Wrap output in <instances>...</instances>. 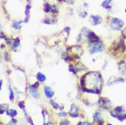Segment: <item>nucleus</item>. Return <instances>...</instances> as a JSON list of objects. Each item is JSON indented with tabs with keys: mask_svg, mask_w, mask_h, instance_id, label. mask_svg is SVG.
Segmentation results:
<instances>
[{
	"mask_svg": "<svg viewBox=\"0 0 126 125\" xmlns=\"http://www.w3.org/2000/svg\"><path fill=\"white\" fill-rule=\"evenodd\" d=\"M16 120L13 119L12 121H11V122H10L7 125H16Z\"/></svg>",
	"mask_w": 126,
	"mask_h": 125,
	"instance_id": "obj_31",
	"label": "nucleus"
},
{
	"mask_svg": "<svg viewBox=\"0 0 126 125\" xmlns=\"http://www.w3.org/2000/svg\"><path fill=\"white\" fill-rule=\"evenodd\" d=\"M93 120L95 122H97L99 125H103V118L100 112H95L93 114Z\"/></svg>",
	"mask_w": 126,
	"mask_h": 125,
	"instance_id": "obj_12",
	"label": "nucleus"
},
{
	"mask_svg": "<svg viewBox=\"0 0 126 125\" xmlns=\"http://www.w3.org/2000/svg\"><path fill=\"white\" fill-rule=\"evenodd\" d=\"M18 107L20 109H25V102L24 101H19L18 102Z\"/></svg>",
	"mask_w": 126,
	"mask_h": 125,
	"instance_id": "obj_27",
	"label": "nucleus"
},
{
	"mask_svg": "<svg viewBox=\"0 0 126 125\" xmlns=\"http://www.w3.org/2000/svg\"><path fill=\"white\" fill-rule=\"evenodd\" d=\"M78 125H92V123H90V122H79Z\"/></svg>",
	"mask_w": 126,
	"mask_h": 125,
	"instance_id": "obj_32",
	"label": "nucleus"
},
{
	"mask_svg": "<svg viewBox=\"0 0 126 125\" xmlns=\"http://www.w3.org/2000/svg\"><path fill=\"white\" fill-rule=\"evenodd\" d=\"M98 104L100 105V107L103 108V109H110L111 108L110 101L107 99H105V98H100V100H98Z\"/></svg>",
	"mask_w": 126,
	"mask_h": 125,
	"instance_id": "obj_7",
	"label": "nucleus"
},
{
	"mask_svg": "<svg viewBox=\"0 0 126 125\" xmlns=\"http://www.w3.org/2000/svg\"><path fill=\"white\" fill-rule=\"evenodd\" d=\"M8 90H9V99L11 101H13L14 100V91H13L12 88L10 87V86L8 87Z\"/></svg>",
	"mask_w": 126,
	"mask_h": 125,
	"instance_id": "obj_24",
	"label": "nucleus"
},
{
	"mask_svg": "<svg viewBox=\"0 0 126 125\" xmlns=\"http://www.w3.org/2000/svg\"><path fill=\"white\" fill-rule=\"evenodd\" d=\"M123 78H116V77H112V78H110V80L108 81L107 85L108 86H110L111 84H114V83H119V82H123Z\"/></svg>",
	"mask_w": 126,
	"mask_h": 125,
	"instance_id": "obj_16",
	"label": "nucleus"
},
{
	"mask_svg": "<svg viewBox=\"0 0 126 125\" xmlns=\"http://www.w3.org/2000/svg\"><path fill=\"white\" fill-rule=\"evenodd\" d=\"M118 119L120 120L121 122H123V121H124V120L126 119V113H124V114H121V115L118 116Z\"/></svg>",
	"mask_w": 126,
	"mask_h": 125,
	"instance_id": "obj_25",
	"label": "nucleus"
},
{
	"mask_svg": "<svg viewBox=\"0 0 126 125\" xmlns=\"http://www.w3.org/2000/svg\"><path fill=\"white\" fill-rule=\"evenodd\" d=\"M21 1H23V0H21Z\"/></svg>",
	"mask_w": 126,
	"mask_h": 125,
	"instance_id": "obj_37",
	"label": "nucleus"
},
{
	"mask_svg": "<svg viewBox=\"0 0 126 125\" xmlns=\"http://www.w3.org/2000/svg\"><path fill=\"white\" fill-rule=\"evenodd\" d=\"M30 10H31V4L28 3L25 7V19L23 20L24 23H28L30 18Z\"/></svg>",
	"mask_w": 126,
	"mask_h": 125,
	"instance_id": "obj_11",
	"label": "nucleus"
},
{
	"mask_svg": "<svg viewBox=\"0 0 126 125\" xmlns=\"http://www.w3.org/2000/svg\"><path fill=\"white\" fill-rule=\"evenodd\" d=\"M43 23H44V24H47V25H54V24L56 23V19L54 18V16H47V17L43 20Z\"/></svg>",
	"mask_w": 126,
	"mask_h": 125,
	"instance_id": "obj_13",
	"label": "nucleus"
},
{
	"mask_svg": "<svg viewBox=\"0 0 126 125\" xmlns=\"http://www.w3.org/2000/svg\"><path fill=\"white\" fill-rule=\"evenodd\" d=\"M28 90H29V94L31 95L32 97L35 98V99H38L39 97V92H38V88H36L34 85H29V88H28Z\"/></svg>",
	"mask_w": 126,
	"mask_h": 125,
	"instance_id": "obj_9",
	"label": "nucleus"
},
{
	"mask_svg": "<svg viewBox=\"0 0 126 125\" xmlns=\"http://www.w3.org/2000/svg\"><path fill=\"white\" fill-rule=\"evenodd\" d=\"M89 51L90 54H95L102 52L105 49V44L101 40V39H97V40H92L89 42Z\"/></svg>",
	"mask_w": 126,
	"mask_h": 125,
	"instance_id": "obj_2",
	"label": "nucleus"
},
{
	"mask_svg": "<svg viewBox=\"0 0 126 125\" xmlns=\"http://www.w3.org/2000/svg\"><path fill=\"white\" fill-rule=\"evenodd\" d=\"M2 84H3V80L1 79V80H0V88H2Z\"/></svg>",
	"mask_w": 126,
	"mask_h": 125,
	"instance_id": "obj_34",
	"label": "nucleus"
},
{
	"mask_svg": "<svg viewBox=\"0 0 126 125\" xmlns=\"http://www.w3.org/2000/svg\"><path fill=\"white\" fill-rule=\"evenodd\" d=\"M24 23V21H17V20H15V21L12 22V28L15 29V30H20L21 28H22V24Z\"/></svg>",
	"mask_w": 126,
	"mask_h": 125,
	"instance_id": "obj_14",
	"label": "nucleus"
},
{
	"mask_svg": "<svg viewBox=\"0 0 126 125\" xmlns=\"http://www.w3.org/2000/svg\"><path fill=\"white\" fill-rule=\"evenodd\" d=\"M79 108L76 104H71L70 106V109H69V115L71 117V118H77L79 116Z\"/></svg>",
	"mask_w": 126,
	"mask_h": 125,
	"instance_id": "obj_8",
	"label": "nucleus"
},
{
	"mask_svg": "<svg viewBox=\"0 0 126 125\" xmlns=\"http://www.w3.org/2000/svg\"><path fill=\"white\" fill-rule=\"evenodd\" d=\"M50 104L52 105V107H53L55 109H60V110H61V109H62V107H60V105H59L56 101H54V100H50Z\"/></svg>",
	"mask_w": 126,
	"mask_h": 125,
	"instance_id": "obj_22",
	"label": "nucleus"
},
{
	"mask_svg": "<svg viewBox=\"0 0 126 125\" xmlns=\"http://www.w3.org/2000/svg\"><path fill=\"white\" fill-rule=\"evenodd\" d=\"M69 70L74 75H77V73H78V69L74 65H69Z\"/></svg>",
	"mask_w": 126,
	"mask_h": 125,
	"instance_id": "obj_21",
	"label": "nucleus"
},
{
	"mask_svg": "<svg viewBox=\"0 0 126 125\" xmlns=\"http://www.w3.org/2000/svg\"><path fill=\"white\" fill-rule=\"evenodd\" d=\"M112 2V0H104L103 2L101 3V7L104 8V9H107V10H110L111 9V6L110 4Z\"/></svg>",
	"mask_w": 126,
	"mask_h": 125,
	"instance_id": "obj_15",
	"label": "nucleus"
},
{
	"mask_svg": "<svg viewBox=\"0 0 126 125\" xmlns=\"http://www.w3.org/2000/svg\"><path fill=\"white\" fill-rule=\"evenodd\" d=\"M89 21L92 26H98L102 23V17L99 15H91L89 17Z\"/></svg>",
	"mask_w": 126,
	"mask_h": 125,
	"instance_id": "obj_6",
	"label": "nucleus"
},
{
	"mask_svg": "<svg viewBox=\"0 0 126 125\" xmlns=\"http://www.w3.org/2000/svg\"><path fill=\"white\" fill-rule=\"evenodd\" d=\"M91 30L88 28H82L80 32L78 35L77 38V42H85V41H89V34H90Z\"/></svg>",
	"mask_w": 126,
	"mask_h": 125,
	"instance_id": "obj_4",
	"label": "nucleus"
},
{
	"mask_svg": "<svg viewBox=\"0 0 126 125\" xmlns=\"http://www.w3.org/2000/svg\"><path fill=\"white\" fill-rule=\"evenodd\" d=\"M69 32H70V28H69V27H66V28L62 30V32H61V35L64 37V38H65V39H67V38H69Z\"/></svg>",
	"mask_w": 126,
	"mask_h": 125,
	"instance_id": "obj_18",
	"label": "nucleus"
},
{
	"mask_svg": "<svg viewBox=\"0 0 126 125\" xmlns=\"http://www.w3.org/2000/svg\"><path fill=\"white\" fill-rule=\"evenodd\" d=\"M125 13H126V8H125Z\"/></svg>",
	"mask_w": 126,
	"mask_h": 125,
	"instance_id": "obj_36",
	"label": "nucleus"
},
{
	"mask_svg": "<svg viewBox=\"0 0 126 125\" xmlns=\"http://www.w3.org/2000/svg\"><path fill=\"white\" fill-rule=\"evenodd\" d=\"M58 117H60V118H63V117H65V116H67V113L64 112V111H61V112L58 113L57 114Z\"/></svg>",
	"mask_w": 126,
	"mask_h": 125,
	"instance_id": "obj_28",
	"label": "nucleus"
},
{
	"mask_svg": "<svg viewBox=\"0 0 126 125\" xmlns=\"http://www.w3.org/2000/svg\"><path fill=\"white\" fill-rule=\"evenodd\" d=\"M6 114L8 116H10L11 118H14L17 115V111L16 109H6Z\"/></svg>",
	"mask_w": 126,
	"mask_h": 125,
	"instance_id": "obj_19",
	"label": "nucleus"
},
{
	"mask_svg": "<svg viewBox=\"0 0 126 125\" xmlns=\"http://www.w3.org/2000/svg\"><path fill=\"white\" fill-rule=\"evenodd\" d=\"M107 125H111V124H110V123H109V124H107Z\"/></svg>",
	"mask_w": 126,
	"mask_h": 125,
	"instance_id": "obj_35",
	"label": "nucleus"
},
{
	"mask_svg": "<svg viewBox=\"0 0 126 125\" xmlns=\"http://www.w3.org/2000/svg\"><path fill=\"white\" fill-rule=\"evenodd\" d=\"M59 2H65L67 4H69V5H71V4L74 3V0H58Z\"/></svg>",
	"mask_w": 126,
	"mask_h": 125,
	"instance_id": "obj_26",
	"label": "nucleus"
},
{
	"mask_svg": "<svg viewBox=\"0 0 126 125\" xmlns=\"http://www.w3.org/2000/svg\"><path fill=\"white\" fill-rule=\"evenodd\" d=\"M88 6L89 5L87 3H84L83 5L79 6L78 8H77V12L79 14V16L80 17H86L87 15H88Z\"/></svg>",
	"mask_w": 126,
	"mask_h": 125,
	"instance_id": "obj_5",
	"label": "nucleus"
},
{
	"mask_svg": "<svg viewBox=\"0 0 126 125\" xmlns=\"http://www.w3.org/2000/svg\"><path fill=\"white\" fill-rule=\"evenodd\" d=\"M123 27H124L123 20L118 17H111L109 22V28L112 31H120Z\"/></svg>",
	"mask_w": 126,
	"mask_h": 125,
	"instance_id": "obj_3",
	"label": "nucleus"
},
{
	"mask_svg": "<svg viewBox=\"0 0 126 125\" xmlns=\"http://www.w3.org/2000/svg\"><path fill=\"white\" fill-rule=\"evenodd\" d=\"M120 68H123L126 69V55L124 56V58L123 59V60L120 63Z\"/></svg>",
	"mask_w": 126,
	"mask_h": 125,
	"instance_id": "obj_23",
	"label": "nucleus"
},
{
	"mask_svg": "<svg viewBox=\"0 0 126 125\" xmlns=\"http://www.w3.org/2000/svg\"><path fill=\"white\" fill-rule=\"evenodd\" d=\"M19 47H20V39L18 38H15V42H14V44H13L12 46V49L14 51H16Z\"/></svg>",
	"mask_w": 126,
	"mask_h": 125,
	"instance_id": "obj_17",
	"label": "nucleus"
},
{
	"mask_svg": "<svg viewBox=\"0 0 126 125\" xmlns=\"http://www.w3.org/2000/svg\"><path fill=\"white\" fill-rule=\"evenodd\" d=\"M36 77H37L38 81H39V82H44L45 80H46V76H45L43 73H41V72H38Z\"/></svg>",
	"mask_w": 126,
	"mask_h": 125,
	"instance_id": "obj_20",
	"label": "nucleus"
},
{
	"mask_svg": "<svg viewBox=\"0 0 126 125\" xmlns=\"http://www.w3.org/2000/svg\"><path fill=\"white\" fill-rule=\"evenodd\" d=\"M102 77L100 72H88L80 78L79 84L82 91L93 94H100L102 87Z\"/></svg>",
	"mask_w": 126,
	"mask_h": 125,
	"instance_id": "obj_1",
	"label": "nucleus"
},
{
	"mask_svg": "<svg viewBox=\"0 0 126 125\" xmlns=\"http://www.w3.org/2000/svg\"><path fill=\"white\" fill-rule=\"evenodd\" d=\"M8 105L7 104H3V105H1V109H5L6 108H7Z\"/></svg>",
	"mask_w": 126,
	"mask_h": 125,
	"instance_id": "obj_33",
	"label": "nucleus"
},
{
	"mask_svg": "<svg viewBox=\"0 0 126 125\" xmlns=\"http://www.w3.org/2000/svg\"><path fill=\"white\" fill-rule=\"evenodd\" d=\"M43 91H44V93H45V96L47 98V99H51V98L54 96V94H55V91L52 90V88L49 87V86H45L43 88Z\"/></svg>",
	"mask_w": 126,
	"mask_h": 125,
	"instance_id": "obj_10",
	"label": "nucleus"
},
{
	"mask_svg": "<svg viewBox=\"0 0 126 125\" xmlns=\"http://www.w3.org/2000/svg\"><path fill=\"white\" fill-rule=\"evenodd\" d=\"M122 36L123 37L124 39H126V26L124 27V28L123 29V31H122Z\"/></svg>",
	"mask_w": 126,
	"mask_h": 125,
	"instance_id": "obj_29",
	"label": "nucleus"
},
{
	"mask_svg": "<svg viewBox=\"0 0 126 125\" xmlns=\"http://www.w3.org/2000/svg\"><path fill=\"white\" fill-rule=\"evenodd\" d=\"M68 124H69V122H68L67 120H63V121H61V122H60V125H68Z\"/></svg>",
	"mask_w": 126,
	"mask_h": 125,
	"instance_id": "obj_30",
	"label": "nucleus"
}]
</instances>
